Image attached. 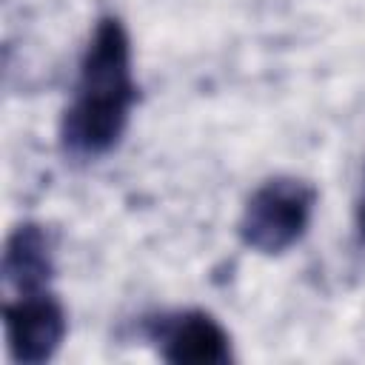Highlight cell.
I'll return each mask as SVG.
<instances>
[{
	"instance_id": "1",
	"label": "cell",
	"mask_w": 365,
	"mask_h": 365,
	"mask_svg": "<svg viewBox=\"0 0 365 365\" xmlns=\"http://www.w3.org/2000/svg\"><path fill=\"white\" fill-rule=\"evenodd\" d=\"M134 97L128 34L117 17H106L86 46L74 94L63 114L66 148L80 157L114 148L128 125Z\"/></svg>"
},
{
	"instance_id": "2",
	"label": "cell",
	"mask_w": 365,
	"mask_h": 365,
	"mask_svg": "<svg viewBox=\"0 0 365 365\" xmlns=\"http://www.w3.org/2000/svg\"><path fill=\"white\" fill-rule=\"evenodd\" d=\"M314 211V188L297 177H274L262 182L245 202L240 237L262 254L288 251L308 228Z\"/></svg>"
},
{
	"instance_id": "3",
	"label": "cell",
	"mask_w": 365,
	"mask_h": 365,
	"mask_svg": "<svg viewBox=\"0 0 365 365\" xmlns=\"http://www.w3.org/2000/svg\"><path fill=\"white\" fill-rule=\"evenodd\" d=\"M66 336V311L46 291L20 294L6 305V342L17 362H46Z\"/></svg>"
},
{
	"instance_id": "4",
	"label": "cell",
	"mask_w": 365,
	"mask_h": 365,
	"mask_svg": "<svg viewBox=\"0 0 365 365\" xmlns=\"http://www.w3.org/2000/svg\"><path fill=\"white\" fill-rule=\"evenodd\" d=\"M163 356L177 365H214L225 362L228 354V334L202 311L177 314L171 322L160 328Z\"/></svg>"
},
{
	"instance_id": "5",
	"label": "cell",
	"mask_w": 365,
	"mask_h": 365,
	"mask_svg": "<svg viewBox=\"0 0 365 365\" xmlns=\"http://www.w3.org/2000/svg\"><path fill=\"white\" fill-rule=\"evenodd\" d=\"M3 277L6 285L17 288L20 294L43 291L46 279L51 277V251L40 225H20L9 237L3 254Z\"/></svg>"
},
{
	"instance_id": "6",
	"label": "cell",
	"mask_w": 365,
	"mask_h": 365,
	"mask_svg": "<svg viewBox=\"0 0 365 365\" xmlns=\"http://www.w3.org/2000/svg\"><path fill=\"white\" fill-rule=\"evenodd\" d=\"M359 228H362V234H365V202H362V208H359Z\"/></svg>"
}]
</instances>
